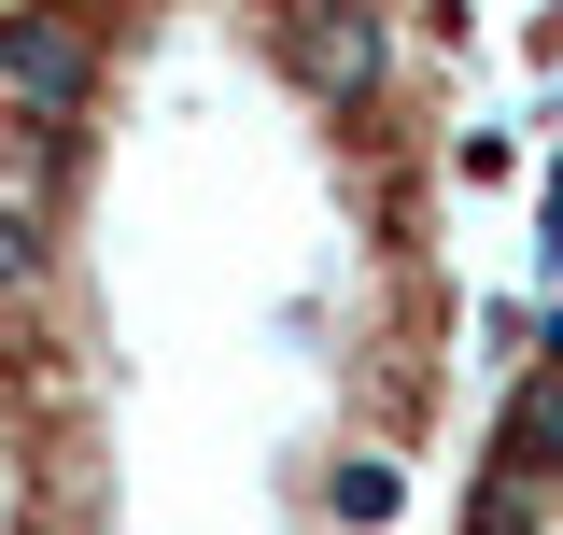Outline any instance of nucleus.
Returning a JSON list of instances; mask_svg holds the SVG:
<instances>
[{
	"label": "nucleus",
	"instance_id": "obj_6",
	"mask_svg": "<svg viewBox=\"0 0 563 535\" xmlns=\"http://www.w3.org/2000/svg\"><path fill=\"white\" fill-rule=\"evenodd\" d=\"M29 268H43V240H29V211L0 198V296H29Z\"/></svg>",
	"mask_w": 563,
	"mask_h": 535
},
{
	"label": "nucleus",
	"instance_id": "obj_1",
	"mask_svg": "<svg viewBox=\"0 0 563 535\" xmlns=\"http://www.w3.org/2000/svg\"><path fill=\"white\" fill-rule=\"evenodd\" d=\"M0 99L70 141L99 113V29H85V14H0Z\"/></svg>",
	"mask_w": 563,
	"mask_h": 535
},
{
	"label": "nucleus",
	"instance_id": "obj_3",
	"mask_svg": "<svg viewBox=\"0 0 563 535\" xmlns=\"http://www.w3.org/2000/svg\"><path fill=\"white\" fill-rule=\"evenodd\" d=\"M493 479H563V325H550V381H521L493 423Z\"/></svg>",
	"mask_w": 563,
	"mask_h": 535
},
{
	"label": "nucleus",
	"instance_id": "obj_5",
	"mask_svg": "<svg viewBox=\"0 0 563 535\" xmlns=\"http://www.w3.org/2000/svg\"><path fill=\"white\" fill-rule=\"evenodd\" d=\"M465 535H550V479H493V507Z\"/></svg>",
	"mask_w": 563,
	"mask_h": 535
},
{
	"label": "nucleus",
	"instance_id": "obj_2",
	"mask_svg": "<svg viewBox=\"0 0 563 535\" xmlns=\"http://www.w3.org/2000/svg\"><path fill=\"white\" fill-rule=\"evenodd\" d=\"M282 70L324 85V99H366V85L395 70V29H380V14H282Z\"/></svg>",
	"mask_w": 563,
	"mask_h": 535
},
{
	"label": "nucleus",
	"instance_id": "obj_4",
	"mask_svg": "<svg viewBox=\"0 0 563 535\" xmlns=\"http://www.w3.org/2000/svg\"><path fill=\"white\" fill-rule=\"evenodd\" d=\"M324 507H339V522H366V535H380V522H395V507H409V479L380 466V451H352V466L324 479Z\"/></svg>",
	"mask_w": 563,
	"mask_h": 535
}]
</instances>
